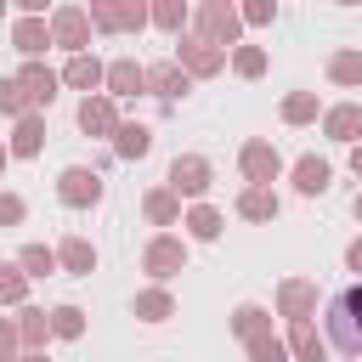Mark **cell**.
I'll use <instances>...</instances> for the list:
<instances>
[{
	"instance_id": "obj_1",
	"label": "cell",
	"mask_w": 362,
	"mask_h": 362,
	"mask_svg": "<svg viewBox=\"0 0 362 362\" xmlns=\"http://www.w3.org/2000/svg\"><path fill=\"white\" fill-rule=\"evenodd\" d=\"M328 345H339L345 356H362V283L328 300Z\"/></svg>"
},
{
	"instance_id": "obj_2",
	"label": "cell",
	"mask_w": 362,
	"mask_h": 362,
	"mask_svg": "<svg viewBox=\"0 0 362 362\" xmlns=\"http://www.w3.org/2000/svg\"><path fill=\"white\" fill-rule=\"evenodd\" d=\"M51 45H68L74 57H85V45H90V11L85 6L51 11Z\"/></svg>"
},
{
	"instance_id": "obj_3",
	"label": "cell",
	"mask_w": 362,
	"mask_h": 362,
	"mask_svg": "<svg viewBox=\"0 0 362 362\" xmlns=\"http://www.w3.org/2000/svg\"><path fill=\"white\" fill-rule=\"evenodd\" d=\"M238 23H243V11H232L226 0H209V6L198 11V28H204L198 40L221 51V45H232V40H238Z\"/></svg>"
},
{
	"instance_id": "obj_4",
	"label": "cell",
	"mask_w": 362,
	"mask_h": 362,
	"mask_svg": "<svg viewBox=\"0 0 362 362\" xmlns=\"http://www.w3.org/2000/svg\"><path fill=\"white\" fill-rule=\"evenodd\" d=\"M57 198H62L68 209H90V204L102 198V175H96V170H85V164H74V170H62Z\"/></svg>"
},
{
	"instance_id": "obj_5",
	"label": "cell",
	"mask_w": 362,
	"mask_h": 362,
	"mask_svg": "<svg viewBox=\"0 0 362 362\" xmlns=\"http://www.w3.org/2000/svg\"><path fill=\"white\" fill-rule=\"evenodd\" d=\"M170 192H175V198H181V192H187V198H204V192H209V164H204L198 153H181V158L170 164Z\"/></svg>"
},
{
	"instance_id": "obj_6",
	"label": "cell",
	"mask_w": 362,
	"mask_h": 362,
	"mask_svg": "<svg viewBox=\"0 0 362 362\" xmlns=\"http://www.w3.org/2000/svg\"><path fill=\"white\" fill-rule=\"evenodd\" d=\"M238 164H243V175H249L255 187H272V181H277V170H283V158H277V147H272V141H249V147L238 153Z\"/></svg>"
},
{
	"instance_id": "obj_7",
	"label": "cell",
	"mask_w": 362,
	"mask_h": 362,
	"mask_svg": "<svg viewBox=\"0 0 362 362\" xmlns=\"http://www.w3.org/2000/svg\"><path fill=\"white\" fill-rule=\"evenodd\" d=\"M79 130H85V136H119V107H113V96H85V102H79Z\"/></svg>"
},
{
	"instance_id": "obj_8",
	"label": "cell",
	"mask_w": 362,
	"mask_h": 362,
	"mask_svg": "<svg viewBox=\"0 0 362 362\" xmlns=\"http://www.w3.org/2000/svg\"><path fill=\"white\" fill-rule=\"evenodd\" d=\"M141 266H147L153 277H175V272L187 266V243H181V238H153L147 255H141Z\"/></svg>"
},
{
	"instance_id": "obj_9",
	"label": "cell",
	"mask_w": 362,
	"mask_h": 362,
	"mask_svg": "<svg viewBox=\"0 0 362 362\" xmlns=\"http://www.w3.org/2000/svg\"><path fill=\"white\" fill-rule=\"evenodd\" d=\"M175 62L187 68V79L198 74V79H209V74H221V62H226V51H215V45H204V40H181V51H175Z\"/></svg>"
},
{
	"instance_id": "obj_10",
	"label": "cell",
	"mask_w": 362,
	"mask_h": 362,
	"mask_svg": "<svg viewBox=\"0 0 362 362\" xmlns=\"http://www.w3.org/2000/svg\"><path fill=\"white\" fill-rule=\"evenodd\" d=\"M187 85H192V79H187L181 62H153V68H147V90H153L158 102H181Z\"/></svg>"
},
{
	"instance_id": "obj_11",
	"label": "cell",
	"mask_w": 362,
	"mask_h": 362,
	"mask_svg": "<svg viewBox=\"0 0 362 362\" xmlns=\"http://www.w3.org/2000/svg\"><path fill=\"white\" fill-rule=\"evenodd\" d=\"M11 45H17L23 57H40V51L51 45V23H45V17H17V28H11Z\"/></svg>"
},
{
	"instance_id": "obj_12",
	"label": "cell",
	"mask_w": 362,
	"mask_h": 362,
	"mask_svg": "<svg viewBox=\"0 0 362 362\" xmlns=\"http://www.w3.org/2000/svg\"><path fill=\"white\" fill-rule=\"evenodd\" d=\"M17 79H23V90H28V107H51V96H57V74H51L45 62H28Z\"/></svg>"
},
{
	"instance_id": "obj_13",
	"label": "cell",
	"mask_w": 362,
	"mask_h": 362,
	"mask_svg": "<svg viewBox=\"0 0 362 362\" xmlns=\"http://www.w3.org/2000/svg\"><path fill=\"white\" fill-rule=\"evenodd\" d=\"M90 23H96V28H141L147 11H141V6H107V0H96V6H90Z\"/></svg>"
},
{
	"instance_id": "obj_14",
	"label": "cell",
	"mask_w": 362,
	"mask_h": 362,
	"mask_svg": "<svg viewBox=\"0 0 362 362\" xmlns=\"http://www.w3.org/2000/svg\"><path fill=\"white\" fill-rule=\"evenodd\" d=\"M277 305H283L288 322H305L311 305H317V288H311V283H283V288H277Z\"/></svg>"
},
{
	"instance_id": "obj_15",
	"label": "cell",
	"mask_w": 362,
	"mask_h": 362,
	"mask_svg": "<svg viewBox=\"0 0 362 362\" xmlns=\"http://www.w3.org/2000/svg\"><path fill=\"white\" fill-rule=\"evenodd\" d=\"M322 130H328L334 141H356V136H362V107H356V102H339V107H328Z\"/></svg>"
},
{
	"instance_id": "obj_16",
	"label": "cell",
	"mask_w": 362,
	"mask_h": 362,
	"mask_svg": "<svg viewBox=\"0 0 362 362\" xmlns=\"http://www.w3.org/2000/svg\"><path fill=\"white\" fill-rule=\"evenodd\" d=\"M136 90H147V68H136L130 57L113 62L107 68V96H136Z\"/></svg>"
},
{
	"instance_id": "obj_17",
	"label": "cell",
	"mask_w": 362,
	"mask_h": 362,
	"mask_svg": "<svg viewBox=\"0 0 362 362\" xmlns=\"http://www.w3.org/2000/svg\"><path fill=\"white\" fill-rule=\"evenodd\" d=\"M57 266H62V272H74V277H90V266H96V249H90L85 238H62V249H57Z\"/></svg>"
},
{
	"instance_id": "obj_18",
	"label": "cell",
	"mask_w": 362,
	"mask_h": 362,
	"mask_svg": "<svg viewBox=\"0 0 362 362\" xmlns=\"http://www.w3.org/2000/svg\"><path fill=\"white\" fill-rule=\"evenodd\" d=\"M62 79H68L74 90H96V85H107V68H102L96 57H74V62L62 68Z\"/></svg>"
},
{
	"instance_id": "obj_19",
	"label": "cell",
	"mask_w": 362,
	"mask_h": 362,
	"mask_svg": "<svg viewBox=\"0 0 362 362\" xmlns=\"http://www.w3.org/2000/svg\"><path fill=\"white\" fill-rule=\"evenodd\" d=\"M45 147V124H40V113H28V119H17V136H11V153L17 158H34Z\"/></svg>"
},
{
	"instance_id": "obj_20",
	"label": "cell",
	"mask_w": 362,
	"mask_h": 362,
	"mask_svg": "<svg viewBox=\"0 0 362 362\" xmlns=\"http://www.w3.org/2000/svg\"><path fill=\"white\" fill-rule=\"evenodd\" d=\"M232 334H238V339L249 345V339H260V334H272V317H266L260 305H238V311H232Z\"/></svg>"
},
{
	"instance_id": "obj_21",
	"label": "cell",
	"mask_w": 362,
	"mask_h": 362,
	"mask_svg": "<svg viewBox=\"0 0 362 362\" xmlns=\"http://www.w3.org/2000/svg\"><path fill=\"white\" fill-rule=\"evenodd\" d=\"M147 147H153V130L147 124H119V136H113V153L119 158H141Z\"/></svg>"
},
{
	"instance_id": "obj_22",
	"label": "cell",
	"mask_w": 362,
	"mask_h": 362,
	"mask_svg": "<svg viewBox=\"0 0 362 362\" xmlns=\"http://www.w3.org/2000/svg\"><path fill=\"white\" fill-rule=\"evenodd\" d=\"M238 215H249V221H272V215H277V192H272V187H249V192L238 198Z\"/></svg>"
},
{
	"instance_id": "obj_23",
	"label": "cell",
	"mask_w": 362,
	"mask_h": 362,
	"mask_svg": "<svg viewBox=\"0 0 362 362\" xmlns=\"http://www.w3.org/2000/svg\"><path fill=\"white\" fill-rule=\"evenodd\" d=\"M294 187H300L305 198H317V192L328 187V164H322V158H300V164H294Z\"/></svg>"
},
{
	"instance_id": "obj_24",
	"label": "cell",
	"mask_w": 362,
	"mask_h": 362,
	"mask_svg": "<svg viewBox=\"0 0 362 362\" xmlns=\"http://www.w3.org/2000/svg\"><path fill=\"white\" fill-rule=\"evenodd\" d=\"M288 345H294V356H300V362H322V351H328V345L317 339V328H311V322H294V328H288Z\"/></svg>"
},
{
	"instance_id": "obj_25",
	"label": "cell",
	"mask_w": 362,
	"mask_h": 362,
	"mask_svg": "<svg viewBox=\"0 0 362 362\" xmlns=\"http://www.w3.org/2000/svg\"><path fill=\"white\" fill-rule=\"evenodd\" d=\"M17 266H23L28 277H51V272H57V249H45V243H28V249L17 255Z\"/></svg>"
},
{
	"instance_id": "obj_26",
	"label": "cell",
	"mask_w": 362,
	"mask_h": 362,
	"mask_svg": "<svg viewBox=\"0 0 362 362\" xmlns=\"http://www.w3.org/2000/svg\"><path fill=\"white\" fill-rule=\"evenodd\" d=\"M175 215H181V204H175V192H170V187L147 192V221H158V226H175Z\"/></svg>"
},
{
	"instance_id": "obj_27",
	"label": "cell",
	"mask_w": 362,
	"mask_h": 362,
	"mask_svg": "<svg viewBox=\"0 0 362 362\" xmlns=\"http://www.w3.org/2000/svg\"><path fill=\"white\" fill-rule=\"evenodd\" d=\"M187 232H192L198 243H215V238H221V215H215L209 204H198V209L187 215Z\"/></svg>"
},
{
	"instance_id": "obj_28",
	"label": "cell",
	"mask_w": 362,
	"mask_h": 362,
	"mask_svg": "<svg viewBox=\"0 0 362 362\" xmlns=\"http://www.w3.org/2000/svg\"><path fill=\"white\" fill-rule=\"evenodd\" d=\"M175 311V300L164 294V288H147V294H136V317H147V322H164Z\"/></svg>"
},
{
	"instance_id": "obj_29",
	"label": "cell",
	"mask_w": 362,
	"mask_h": 362,
	"mask_svg": "<svg viewBox=\"0 0 362 362\" xmlns=\"http://www.w3.org/2000/svg\"><path fill=\"white\" fill-rule=\"evenodd\" d=\"M51 334H57V339H79V334H85V311H79V305H57V311H51Z\"/></svg>"
},
{
	"instance_id": "obj_30",
	"label": "cell",
	"mask_w": 362,
	"mask_h": 362,
	"mask_svg": "<svg viewBox=\"0 0 362 362\" xmlns=\"http://www.w3.org/2000/svg\"><path fill=\"white\" fill-rule=\"evenodd\" d=\"M328 79H334V85H362V57H356V51H339V57L328 62Z\"/></svg>"
},
{
	"instance_id": "obj_31",
	"label": "cell",
	"mask_w": 362,
	"mask_h": 362,
	"mask_svg": "<svg viewBox=\"0 0 362 362\" xmlns=\"http://www.w3.org/2000/svg\"><path fill=\"white\" fill-rule=\"evenodd\" d=\"M28 294V272L23 266H0V305H17Z\"/></svg>"
},
{
	"instance_id": "obj_32",
	"label": "cell",
	"mask_w": 362,
	"mask_h": 362,
	"mask_svg": "<svg viewBox=\"0 0 362 362\" xmlns=\"http://www.w3.org/2000/svg\"><path fill=\"white\" fill-rule=\"evenodd\" d=\"M283 119H288V124H311V119H317V96H311V90H294V96L283 102Z\"/></svg>"
},
{
	"instance_id": "obj_33",
	"label": "cell",
	"mask_w": 362,
	"mask_h": 362,
	"mask_svg": "<svg viewBox=\"0 0 362 362\" xmlns=\"http://www.w3.org/2000/svg\"><path fill=\"white\" fill-rule=\"evenodd\" d=\"M0 113L28 119V90H23V79H0Z\"/></svg>"
},
{
	"instance_id": "obj_34",
	"label": "cell",
	"mask_w": 362,
	"mask_h": 362,
	"mask_svg": "<svg viewBox=\"0 0 362 362\" xmlns=\"http://www.w3.org/2000/svg\"><path fill=\"white\" fill-rule=\"evenodd\" d=\"M249 356L255 362H288V345L277 334H260V339H249Z\"/></svg>"
},
{
	"instance_id": "obj_35",
	"label": "cell",
	"mask_w": 362,
	"mask_h": 362,
	"mask_svg": "<svg viewBox=\"0 0 362 362\" xmlns=\"http://www.w3.org/2000/svg\"><path fill=\"white\" fill-rule=\"evenodd\" d=\"M232 62H238V74H243V79H260V74H266V51H260V45H238V57H232Z\"/></svg>"
},
{
	"instance_id": "obj_36",
	"label": "cell",
	"mask_w": 362,
	"mask_h": 362,
	"mask_svg": "<svg viewBox=\"0 0 362 362\" xmlns=\"http://www.w3.org/2000/svg\"><path fill=\"white\" fill-rule=\"evenodd\" d=\"M17 334H23L28 345H45V334H51V317H45V311H23V322H17Z\"/></svg>"
},
{
	"instance_id": "obj_37",
	"label": "cell",
	"mask_w": 362,
	"mask_h": 362,
	"mask_svg": "<svg viewBox=\"0 0 362 362\" xmlns=\"http://www.w3.org/2000/svg\"><path fill=\"white\" fill-rule=\"evenodd\" d=\"M153 23H158V28H170V34H181V23H187V6H175V0L153 6Z\"/></svg>"
},
{
	"instance_id": "obj_38",
	"label": "cell",
	"mask_w": 362,
	"mask_h": 362,
	"mask_svg": "<svg viewBox=\"0 0 362 362\" xmlns=\"http://www.w3.org/2000/svg\"><path fill=\"white\" fill-rule=\"evenodd\" d=\"M23 221V198L17 192H0V226H17Z\"/></svg>"
},
{
	"instance_id": "obj_39",
	"label": "cell",
	"mask_w": 362,
	"mask_h": 362,
	"mask_svg": "<svg viewBox=\"0 0 362 362\" xmlns=\"http://www.w3.org/2000/svg\"><path fill=\"white\" fill-rule=\"evenodd\" d=\"M17 339H23V334H17V322H0V362H17V356H11V351H17Z\"/></svg>"
},
{
	"instance_id": "obj_40",
	"label": "cell",
	"mask_w": 362,
	"mask_h": 362,
	"mask_svg": "<svg viewBox=\"0 0 362 362\" xmlns=\"http://www.w3.org/2000/svg\"><path fill=\"white\" fill-rule=\"evenodd\" d=\"M277 17V6H266V0H255V6H243V23H272Z\"/></svg>"
},
{
	"instance_id": "obj_41",
	"label": "cell",
	"mask_w": 362,
	"mask_h": 362,
	"mask_svg": "<svg viewBox=\"0 0 362 362\" xmlns=\"http://www.w3.org/2000/svg\"><path fill=\"white\" fill-rule=\"evenodd\" d=\"M345 266H351V272H362V238H356V243L345 249Z\"/></svg>"
},
{
	"instance_id": "obj_42",
	"label": "cell",
	"mask_w": 362,
	"mask_h": 362,
	"mask_svg": "<svg viewBox=\"0 0 362 362\" xmlns=\"http://www.w3.org/2000/svg\"><path fill=\"white\" fill-rule=\"evenodd\" d=\"M351 170H356V175H362V147H356V153H351Z\"/></svg>"
},
{
	"instance_id": "obj_43",
	"label": "cell",
	"mask_w": 362,
	"mask_h": 362,
	"mask_svg": "<svg viewBox=\"0 0 362 362\" xmlns=\"http://www.w3.org/2000/svg\"><path fill=\"white\" fill-rule=\"evenodd\" d=\"M356 221H362V192H356Z\"/></svg>"
},
{
	"instance_id": "obj_44",
	"label": "cell",
	"mask_w": 362,
	"mask_h": 362,
	"mask_svg": "<svg viewBox=\"0 0 362 362\" xmlns=\"http://www.w3.org/2000/svg\"><path fill=\"white\" fill-rule=\"evenodd\" d=\"M17 362H45V356H17Z\"/></svg>"
},
{
	"instance_id": "obj_45",
	"label": "cell",
	"mask_w": 362,
	"mask_h": 362,
	"mask_svg": "<svg viewBox=\"0 0 362 362\" xmlns=\"http://www.w3.org/2000/svg\"><path fill=\"white\" fill-rule=\"evenodd\" d=\"M0 170H6V147H0Z\"/></svg>"
},
{
	"instance_id": "obj_46",
	"label": "cell",
	"mask_w": 362,
	"mask_h": 362,
	"mask_svg": "<svg viewBox=\"0 0 362 362\" xmlns=\"http://www.w3.org/2000/svg\"><path fill=\"white\" fill-rule=\"evenodd\" d=\"M351 362H362V356H351Z\"/></svg>"
}]
</instances>
